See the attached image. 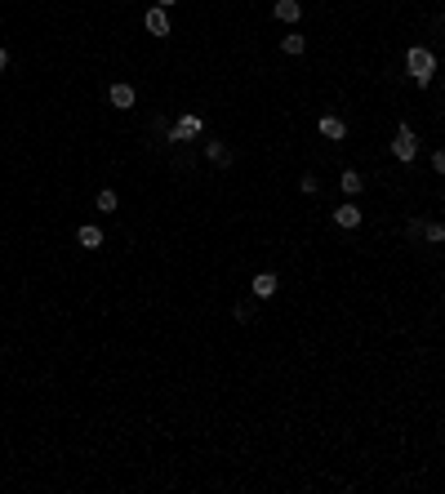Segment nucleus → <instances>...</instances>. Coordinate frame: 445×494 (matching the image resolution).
<instances>
[{"mask_svg": "<svg viewBox=\"0 0 445 494\" xmlns=\"http://www.w3.org/2000/svg\"><path fill=\"white\" fill-rule=\"evenodd\" d=\"M156 5H161V9H170V5H178V0H156Z\"/></svg>", "mask_w": 445, "mask_h": 494, "instance_id": "nucleus-21", "label": "nucleus"}, {"mask_svg": "<svg viewBox=\"0 0 445 494\" xmlns=\"http://www.w3.org/2000/svg\"><path fill=\"white\" fill-rule=\"evenodd\" d=\"M298 187H303V191H307V196H312V191H316L321 183H316V178H312V174H303V178H298Z\"/></svg>", "mask_w": 445, "mask_h": 494, "instance_id": "nucleus-18", "label": "nucleus"}, {"mask_svg": "<svg viewBox=\"0 0 445 494\" xmlns=\"http://www.w3.org/2000/svg\"><path fill=\"white\" fill-rule=\"evenodd\" d=\"M281 50L290 54V58H298V54L307 50V41H303V36H298V31H290V36H281Z\"/></svg>", "mask_w": 445, "mask_h": 494, "instance_id": "nucleus-13", "label": "nucleus"}, {"mask_svg": "<svg viewBox=\"0 0 445 494\" xmlns=\"http://www.w3.org/2000/svg\"><path fill=\"white\" fill-rule=\"evenodd\" d=\"M236 321H240V325H249V321H254V307L240 303V307H236Z\"/></svg>", "mask_w": 445, "mask_h": 494, "instance_id": "nucleus-17", "label": "nucleus"}, {"mask_svg": "<svg viewBox=\"0 0 445 494\" xmlns=\"http://www.w3.org/2000/svg\"><path fill=\"white\" fill-rule=\"evenodd\" d=\"M432 170L445 174V147H441V152H432Z\"/></svg>", "mask_w": 445, "mask_h": 494, "instance_id": "nucleus-19", "label": "nucleus"}, {"mask_svg": "<svg viewBox=\"0 0 445 494\" xmlns=\"http://www.w3.org/2000/svg\"><path fill=\"white\" fill-rule=\"evenodd\" d=\"M423 240H432V245H445V219H437V223L423 219Z\"/></svg>", "mask_w": 445, "mask_h": 494, "instance_id": "nucleus-14", "label": "nucleus"}, {"mask_svg": "<svg viewBox=\"0 0 445 494\" xmlns=\"http://www.w3.org/2000/svg\"><path fill=\"white\" fill-rule=\"evenodd\" d=\"M76 240H80L85 249H99V245H103V227H94V223H80V227H76Z\"/></svg>", "mask_w": 445, "mask_h": 494, "instance_id": "nucleus-10", "label": "nucleus"}, {"mask_svg": "<svg viewBox=\"0 0 445 494\" xmlns=\"http://www.w3.org/2000/svg\"><path fill=\"white\" fill-rule=\"evenodd\" d=\"M200 129H205V120H200L196 112H183L170 129H165V138H170V143H187V138H196Z\"/></svg>", "mask_w": 445, "mask_h": 494, "instance_id": "nucleus-2", "label": "nucleus"}, {"mask_svg": "<svg viewBox=\"0 0 445 494\" xmlns=\"http://www.w3.org/2000/svg\"><path fill=\"white\" fill-rule=\"evenodd\" d=\"M249 290H254V298H276L281 281H276V272H258L254 281H249Z\"/></svg>", "mask_w": 445, "mask_h": 494, "instance_id": "nucleus-8", "label": "nucleus"}, {"mask_svg": "<svg viewBox=\"0 0 445 494\" xmlns=\"http://www.w3.org/2000/svg\"><path fill=\"white\" fill-rule=\"evenodd\" d=\"M0 71H9V50H0Z\"/></svg>", "mask_w": 445, "mask_h": 494, "instance_id": "nucleus-20", "label": "nucleus"}, {"mask_svg": "<svg viewBox=\"0 0 445 494\" xmlns=\"http://www.w3.org/2000/svg\"><path fill=\"white\" fill-rule=\"evenodd\" d=\"M205 161L227 170V165H232V147H227V143H205Z\"/></svg>", "mask_w": 445, "mask_h": 494, "instance_id": "nucleus-11", "label": "nucleus"}, {"mask_svg": "<svg viewBox=\"0 0 445 494\" xmlns=\"http://www.w3.org/2000/svg\"><path fill=\"white\" fill-rule=\"evenodd\" d=\"M107 103H112L116 112H129V107L138 103V89H134V85H125V80H116V85L107 89Z\"/></svg>", "mask_w": 445, "mask_h": 494, "instance_id": "nucleus-5", "label": "nucleus"}, {"mask_svg": "<svg viewBox=\"0 0 445 494\" xmlns=\"http://www.w3.org/2000/svg\"><path fill=\"white\" fill-rule=\"evenodd\" d=\"M392 156H396L401 165H410L414 156H418V134H414L410 125H401V129H396V138H392Z\"/></svg>", "mask_w": 445, "mask_h": 494, "instance_id": "nucleus-3", "label": "nucleus"}, {"mask_svg": "<svg viewBox=\"0 0 445 494\" xmlns=\"http://www.w3.org/2000/svg\"><path fill=\"white\" fill-rule=\"evenodd\" d=\"M94 205H99V214H112V210H116V191H112V187H103Z\"/></svg>", "mask_w": 445, "mask_h": 494, "instance_id": "nucleus-15", "label": "nucleus"}, {"mask_svg": "<svg viewBox=\"0 0 445 494\" xmlns=\"http://www.w3.org/2000/svg\"><path fill=\"white\" fill-rule=\"evenodd\" d=\"M339 187H343V196H360V191H365V174H360V170H343L339 174Z\"/></svg>", "mask_w": 445, "mask_h": 494, "instance_id": "nucleus-9", "label": "nucleus"}, {"mask_svg": "<svg viewBox=\"0 0 445 494\" xmlns=\"http://www.w3.org/2000/svg\"><path fill=\"white\" fill-rule=\"evenodd\" d=\"M276 18H281V22H298V18H303V5H298V0H276Z\"/></svg>", "mask_w": 445, "mask_h": 494, "instance_id": "nucleus-12", "label": "nucleus"}, {"mask_svg": "<svg viewBox=\"0 0 445 494\" xmlns=\"http://www.w3.org/2000/svg\"><path fill=\"white\" fill-rule=\"evenodd\" d=\"M405 71H410V80L418 89H428L432 71H437V54H432L428 45H410V50H405Z\"/></svg>", "mask_w": 445, "mask_h": 494, "instance_id": "nucleus-1", "label": "nucleus"}, {"mask_svg": "<svg viewBox=\"0 0 445 494\" xmlns=\"http://www.w3.org/2000/svg\"><path fill=\"white\" fill-rule=\"evenodd\" d=\"M334 223H339V227H343V232H356V227H360V223H365V214H360V205H356L352 196H347V201L339 205V210H334Z\"/></svg>", "mask_w": 445, "mask_h": 494, "instance_id": "nucleus-4", "label": "nucleus"}, {"mask_svg": "<svg viewBox=\"0 0 445 494\" xmlns=\"http://www.w3.org/2000/svg\"><path fill=\"white\" fill-rule=\"evenodd\" d=\"M143 27H147L152 36H170V14H165L161 5H152L147 14H143Z\"/></svg>", "mask_w": 445, "mask_h": 494, "instance_id": "nucleus-7", "label": "nucleus"}, {"mask_svg": "<svg viewBox=\"0 0 445 494\" xmlns=\"http://www.w3.org/2000/svg\"><path fill=\"white\" fill-rule=\"evenodd\" d=\"M316 129H321L330 143H343V138H347V120H343V116H330V112L316 120Z\"/></svg>", "mask_w": 445, "mask_h": 494, "instance_id": "nucleus-6", "label": "nucleus"}, {"mask_svg": "<svg viewBox=\"0 0 445 494\" xmlns=\"http://www.w3.org/2000/svg\"><path fill=\"white\" fill-rule=\"evenodd\" d=\"M405 236H410V240H423V219H410V223H405Z\"/></svg>", "mask_w": 445, "mask_h": 494, "instance_id": "nucleus-16", "label": "nucleus"}]
</instances>
